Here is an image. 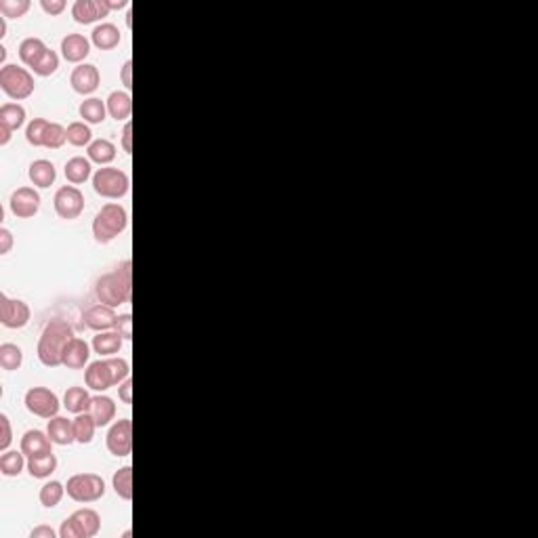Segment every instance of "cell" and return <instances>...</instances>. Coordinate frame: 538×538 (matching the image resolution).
I'll use <instances>...</instances> for the list:
<instances>
[{"label": "cell", "mask_w": 538, "mask_h": 538, "mask_svg": "<svg viewBox=\"0 0 538 538\" xmlns=\"http://www.w3.org/2000/svg\"><path fill=\"white\" fill-rule=\"evenodd\" d=\"M133 263L126 259L95 282V297L108 308H120L131 301L133 295Z\"/></svg>", "instance_id": "1"}, {"label": "cell", "mask_w": 538, "mask_h": 538, "mask_svg": "<svg viewBox=\"0 0 538 538\" xmlns=\"http://www.w3.org/2000/svg\"><path fill=\"white\" fill-rule=\"evenodd\" d=\"M76 337L74 328L68 320L55 318L49 320L46 326L42 328V335L39 339V347H36V355H39L40 364L46 368H57L61 366V353L64 347L68 345V341Z\"/></svg>", "instance_id": "2"}, {"label": "cell", "mask_w": 538, "mask_h": 538, "mask_svg": "<svg viewBox=\"0 0 538 538\" xmlns=\"http://www.w3.org/2000/svg\"><path fill=\"white\" fill-rule=\"evenodd\" d=\"M128 228V213L122 204L108 202L93 219V238L99 244H110Z\"/></svg>", "instance_id": "3"}, {"label": "cell", "mask_w": 538, "mask_h": 538, "mask_svg": "<svg viewBox=\"0 0 538 538\" xmlns=\"http://www.w3.org/2000/svg\"><path fill=\"white\" fill-rule=\"evenodd\" d=\"M0 88L13 101H24L34 95L36 82L28 68H19L13 64L2 66L0 70Z\"/></svg>", "instance_id": "4"}, {"label": "cell", "mask_w": 538, "mask_h": 538, "mask_svg": "<svg viewBox=\"0 0 538 538\" xmlns=\"http://www.w3.org/2000/svg\"><path fill=\"white\" fill-rule=\"evenodd\" d=\"M93 190L101 198L120 200L131 190V179L122 168L116 166H101L93 173Z\"/></svg>", "instance_id": "5"}, {"label": "cell", "mask_w": 538, "mask_h": 538, "mask_svg": "<svg viewBox=\"0 0 538 538\" xmlns=\"http://www.w3.org/2000/svg\"><path fill=\"white\" fill-rule=\"evenodd\" d=\"M68 497L76 502H97L106 497V482L97 473H76L66 484Z\"/></svg>", "instance_id": "6"}, {"label": "cell", "mask_w": 538, "mask_h": 538, "mask_svg": "<svg viewBox=\"0 0 538 538\" xmlns=\"http://www.w3.org/2000/svg\"><path fill=\"white\" fill-rule=\"evenodd\" d=\"M24 404L28 408V412H32L34 417H40V419H53L59 415V408L64 406L57 397L55 391L46 389V387H32L26 391V397H24Z\"/></svg>", "instance_id": "7"}, {"label": "cell", "mask_w": 538, "mask_h": 538, "mask_svg": "<svg viewBox=\"0 0 538 538\" xmlns=\"http://www.w3.org/2000/svg\"><path fill=\"white\" fill-rule=\"evenodd\" d=\"M53 206L59 219L74 221L84 213V193L76 186H61L53 196Z\"/></svg>", "instance_id": "8"}, {"label": "cell", "mask_w": 538, "mask_h": 538, "mask_svg": "<svg viewBox=\"0 0 538 538\" xmlns=\"http://www.w3.org/2000/svg\"><path fill=\"white\" fill-rule=\"evenodd\" d=\"M32 311L30 305L21 299H11L9 295H0V324L11 330H19L30 324Z\"/></svg>", "instance_id": "9"}, {"label": "cell", "mask_w": 538, "mask_h": 538, "mask_svg": "<svg viewBox=\"0 0 538 538\" xmlns=\"http://www.w3.org/2000/svg\"><path fill=\"white\" fill-rule=\"evenodd\" d=\"M106 446H108V452L116 459H124L133 452V423H131V419H120L108 429Z\"/></svg>", "instance_id": "10"}, {"label": "cell", "mask_w": 538, "mask_h": 538, "mask_svg": "<svg viewBox=\"0 0 538 538\" xmlns=\"http://www.w3.org/2000/svg\"><path fill=\"white\" fill-rule=\"evenodd\" d=\"M40 193L36 188H17L15 192L11 193V200H9V208L11 213L17 217V219H32L36 217L40 210Z\"/></svg>", "instance_id": "11"}, {"label": "cell", "mask_w": 538, "mask_h": 538, "mask_svg": "<svg viewBox=\"0 0 538 538\" xmlns=\"http://www.w3.org/2000/svg\"><path fill=\"white\" fill-rule=\"evenodd\" d=\"M110 15L108 0H76L72 4V17L80 26H91Z\"/></svg>", "instance_id": "12"}, {"label": "cell", "mask_w": 538, "mask_h": 538, "mask_svg": "<svg viewBox=\"0 0 538 538\" xmlns=\"http://www.w3.org/2000/svg\"><path fill=\"white\" fill-rule=\"evenodd\" d=\"M84 383L91 391L95 393H106L110 387H114V375H112V368H110V362L108 357L106 360H97V362H91L84 370Z\"/></svg>", "instance_id": "13"}, {"label": "cell", "mask_w": 538, "mask_h": 538, "mask_svg": "<svg viewBox=\"0 0 538 538\" xmlns=\"http://www.w3.org/2000/svg\"><path fill=\"white\" fill-rule=\"evenodd\" d=\"M70 84L78 95H93L101 84L99 68L93 64H80L70 74Z\"/></svg>", "instance_id": "14"}, {"label": "cell", "mask_w": 538, "mask_h": 538, "mask_svg": "<svg viewBox=\"0 0 538 538\" xmlns=\"http://www.w3.org/2000/svg\"><path fill=\"white\" fill-rule=\"evenodd\" d=\"M116 320H118V313H116L114 308H108L103 303H97L93 308H88L82 315V322L88 330H95V333H106V330H114Z\"/></svg>", "instance_id": "15"}, {"label": "cell", "mask_w": 538, "mask_h": 538, "mask_svg": "<svg viewBox=\"0 0 538 538\" xmlns=\"http://www.w3.org/2000/svg\"><path fill=\"white\" fill-rule=\"evenodd\" d=\"M19 450L28 457V459H36V457H44L53 452V442L49 437L46 431L40 429H30L21 435L19 442Z\"/></svg>", "instance_id": "16"}, {"label": "cell", "mask_w": 538, "mask_h": 538, "mask_svg": "<svg viewBox=\"0 0 538 538\" xmlns=\"http://www.w3.org/2000/svg\"><path fill=\"white\" fill-rule=\"evenodd\" d=\"M88 360H91V345L80 337H72L68 341V345L64 347L61 366H66L70 370H80V368L88 366Z\"/></svg>", "instance_id": "17"}, {"label": "cell", "mask_w": 538, "mask_h": 538, "mask_svg": "<svg viewBox=\"0 0 538 538\" xmlns=\"http://www.w3.org/2000/svg\"><path fill=\"white\" fill-rule=\"evenodd\" d=\"M91 53V40L82 34H68L61 40V55L68 64H84Z\"/></svg>", "instance_id": "18"}, {"label": "cell", "mask_w": 538, "mask_h": 538, "mask_svg": "<svg viewBox=\"0 0 538 538\" xmlns=\"http://www.w3.org/2000/svg\"><path fill=\"white\" fill-rule=\"evenodd\" d=\"M46 433L51 437V442L55 446H72L76 444V437H74V423L66 417H53L49 419V425H46Z\"/></svg>", "instance_id": "19"}, {"label": "cell", "mask_w": 538, "mask_h": 538, "mask_svg": "<svg viewBox=\"0 0 538 538\" xmlns=\"http://www.w3.org/2000/svg\"><path fill=\"white\" fill-rule=\"evenodd\" d=\"M28 177H30V181H32L34 188L46 190V188H51V186L55 183V179H57V168H55V164H53L51 160L40 158V160H34V162L30 164Z\"/></svg>", "instance_id": "20"}, {"label": "cell", "mask_w": 538, "mask_h": 538, "mask_svg": "<svg viewBox=\"0 0 538 538\" xmlns=\"http://www.w3.org/2000/svg\"><path fill=\"white\" fill-rule=\"evenodd\" d=\"M91 417L95 419L97 427H108L116 419V402L110 395L97 393L91 400V408H88Z\"/></svg>", "instance_id": "21"}, {"label": "cell", "mask_w": 538, "mask_h": 538, "mask_svg": "<svg viewBox=\"0 0 538 538\" xmlns=\"http://www.w3.org/2000/svg\"><path fill=\"white\" fill-rule=\"evenodd\" d=\"M124 345V339L116 333V330H106V333H97L93 337V351L99 357H114L120 353V349Z\"/></svg>", "instance_id": "22"}, {"label": "cell", "mask_w": 538, "mask_h": 538, "mask_svg": "<svg viewBox=\"0 0 538 538\" xmlns=\"http://www.w3.org/2000/svg\"><path fill=\"white\" fill-rule=\"evenodd\" d=\"M66 179L72 183V186H82L86 183L91 177H93V162L84 156H74L66 162Z\"/></svg>", "instance_id": "23"}, {"label": "cell", "mask_w": 538, "mask_h": 538, "mask_svg": "<svg viewBox=\"0 0 538 538\" xmlns=\"http://www.w3.org/2000/svg\"><path fill=\"white\" fill-rule=\"evenodd\" d=\"M106 106H108V114L112 116L114 120L128 122L131 112H133V97L128 95V91H114L106 99Z\"/></svg>", "instance_id": "24"}, {"label": "cell", "mask_w": 538, "mask_h": 538, "mask_svg": "<svg viewBox=\"0 0 538 538\" xmlns=\"http://www.w3.org/2000/svg\"><path fill=\"white\" fill-rule=\"evenodd\" d=\"M91 400H93V395L88 393V387H70L64 395V408L76 417L82 412H88Z\"/></svg>", "instance_id": "25"}, {"label": "cell", "mask_w": 538, "mask_h": 538, "mask_svg": "<svg viewBox=\"0 0 538 538\" xmlns=\"http://www.w3.org/2000/svg\"><path fill=\"white\" fill-rule=\"evenodd\" d=\"M46 44H44V40L36 39V36H28V39H24L19 42V59H21V64L24 66H28L30 70H34V66L40 61V57L46 53Z\"/></svg>", "instance_id": "26"}, {"label": "cell", "mask_w": 538, "mask_h": 538, "mask_svg": "<svg viewBox=\"0 0 538 538\" xmlns=\"http://www.w3.org/2000/svg\"><path fill=\"white\" fill-rule=\"evenodd\" d=\"M120 40H122V34L114 24H99V26H95V30L91 34V42L99 51H112L120 44Z\"/></svg>", "instance_id": "27"}, {"label": "cell", "mask_w": 538, "mask_h": 538, "mask_svg": "<svg viewBox=\"0 0 538 538\" xmlns=\"http://www.w3.org/2000/svg\"><path fill=\"white\" fill-rule=\"evenodd\" d=\"M78 114L86 124H101L108 116V106L99 97H88L78 106Z\"/></svg>", "instance_id": "28"}, {"label": "cell", "mask_w": 538, "mask_h": 538, "mask_svg": "<svg viewBox=\"0 0 538 538\" xmlns=\"http://www.w3.org/2000/svg\"><path fill=\"white\" fill-rule=\"evenodd\" d=\"M116 146L108 139H95L88 148H86V158L99 166H110V162H114L116 158Z\"/></svg>", "instance_id": "29"}, {"label": "cell", "mask_w": 538, "mask_h": 538, "mask_svg": "<svg viewBox=\"0 0 538 538\" xmlns=\"http://www.w3.org/2000/svg\"><path fill=\"white\" fill-rule=\"evenodd\" d=\"M28 457L21 450H4L0 457V473L4 477H17L24 469H28Z\"/></svg>", "instance_id": "30"}, {"label": "cell", "mask_w": 538, "mask_h": 538, "mask_svg": "<svg viewBox=\"0 0 538 538\" xmlns=\"http://www.w3.org/2000/svg\"><path fill=\"white\" fill-rule=\"evenodd\" d=\"M0 124L9 126L11 131H19L26 124V108L21 103H4L0 108Z\"/></svg>", "instance_id": "31"}, {"label": "cell", "mask_w": 538, "mask_h": 538, "mask_svg": "<svg viewBox=\"0 0 538 538\" xmlns=\"http://www.w3.org/2000/svg\"><path fill=\"white\" fill-rule=\"evenodd\" d=\"M112 488L122 500H133V467H120L112 477Z\"/></svg>", "instance_id": "32"}, {"label": "cell", "mask_w": 538, "mask_h": 538, "mask_svg": "<svg viewBox=\"0 0 538 538\" xmlns=\"http://www.w3.org/2000/svg\"><path fill=\"white\" fill-rule=\"evenodd\" d=\"M74 423V437H76V444H91L93 437H95V431H97V423L95 419L91 417V412H82V415H76V419L72 421Z\"/></svg>", "instance_id": "33"}, {"label": "cell", "mask_w": 538, "mask_h": 538, "mask_svg": "<svg viewBox=\"0 0 538 538\" xmlns=\"http://www.w3.org/2000/svg\"><path fill=\"white\" fill-rule=\"evenodd\" d=\"M68 492H66V484H61V482H57V479H51V482H46L42 488H40V504L44 507V509H53V507H57L64 497H66Z\"/></svg>", "instance_id": "34"}, {"label": "cell", "mask_w": 538, "mask_h": 538, "mask_svg": "<svg viewBox=\"0 0 538 538\" xmlns=\"http://www.w3.org/2000/svg\"><path fill=\"white\" fill-rule=\"evenodd\" d=\"M57 469V457L44 455V457H36V459H28V471L34 479H46L55 473Z\"/></svg>", "instance_id": "35"}, {"label": "cell", "mask_w": 538, "mask_h": 538, "mask_svg": "<svg viewBox=\"0 0 538 538\" xmlns=\"http://www.w3.org/2000/svg\"><path fill=\"white\" fill-rule=\"evenodd\" d=\"M93 131H91V124L82 122V120H76V122H70L68 124V143L74 146V148H88L93 143Z\"/></svg>", "instance_id": "36"}, {"label": "cell", "mask_w": 538, "mask_h": 538, "mask_svg": "<svg viewBox=\"0 0 538 538\" xmlns=\"http://www.w3.org/2000/svg\"><path fill=\"white\" fill-rule=\"evenodd\" d=\"M24 364V351L15 343H2L0 345V368L2 370H19Z\"/></svg>", "instance_id": "37"}, {"label": "cell", "mask_w": 538, "mask_h": 538, "mask_svg": "<svg viewBox=\"0 0 538 538\" xmlns=\"http://www.w3.org/2000/svg\"><path fill=\"white\" fill-rule=\"evenodd\" d=\"M72 515L76 517L78 522H80V526L84 528L86 538H93L99 534V530H101V517H99V513H97L95 509L84 507V509H78V511H74Z\"/></svg>", "instance_id": "38"}, {"label": "cell", "mask_w": 538, "mask_h": 538, "mask_svg": "<svg viewBox=\"0 0 538 538\" xmlns=\"http://www.w3.org/2000/svg\"><path fill=\"white\" fill-rule=\"evenodd\" d=\"M68 141V128L59 122H49L46 133H44V148L49 150H59Z\"/></svg>", "instance_id": "39"}, {"label": "cell", "mask_w": 538, "mask_h": 538, "mask_svg": "<svg viewBox=\"0 0 538 538\" xmlns=\"http://www.w3.org/2000/svg\"><path fill=\"white\" fill-rule=\"evenodd\" d=\"M57 70H59V55L53 49H46V53L40 57V61L34 66L32 72L40 78H49L53 76Z\"/></svg>", "instance_id": "40"}, {"label": "cell", "mask_w": 538, "mask_h": 538, "mask_svg": "<svg viewBox=\"0 0 538 538\" xmlns=\"http://www.w3.org/2000/svg\"><path fill=\"white\" fill-rule=\"evenodd\" d=\"M30 0H0V13L4 19H19L30 11Z\"/></svg>", "instance_id": "41"}, {"label": "cell", "mask_w": 538, "mask_h": 538, "mask_svg": "<svg viewBox=\"0 0 538 538\" xmlns=\"http://www.w3.org/2000/svg\"><path fill=\"white\" fill-rule=\"evenodd\" d=\"M46 126H49V120L44 118H34L28 128H26V139L30 146L34 148H44V133H46Z\"/></svg>", "instance_id": "42"}, {"label": "cell", "mask_w": 538, "mask_h": 538, "mask_svg": "<svg viewBox=\"0 0 538 538\" xmlns=\"http://www.w3.org/2000/svg\"><path fill=\"white\" fill-rule=\"evenodd\" d=\"M108 362H110V368H112L116 385H120L122 381H126V379L131 377V364H128V360L114 355V357H108Z\"/></svg>", "instance_id": "43"}, {"label": "cell", "mask_w": 538, "mask_h": 538, "mask_svg": "<svg viewBox=\"0 0 538 538\" xmlns=\"http://www.w3.org/2000/svg\"><path fill=\"white\" fill-rule=\"evenodd\" d=\"M59 538H86V532L84 528L80 526L74 515H70L66 522H61V528H59Z\"/></svg>", "instance_id": "44"}, {"label": "cell", "mask_w": 538, "mask_h": 538, "mask_svg": "<svg viewBox=\"0 0 538 538\" xmlns=\"http://www.w3.org/2000/svg\"><path fill=\"white\" fill-rule=\"evenodd\" d=\"M114 330L124 339V341H131V339H133V315H131V313L118 315Z\"/></svg>", "instance_id": "45"}, {"label": "cell", "mask_w": 538, "mask_h": 538, "mask_svg": "<svg viewBox=\"0 0 538 538\" xmlns=\"http://www.w3.org/2000/svg\"><path fill=\"white\" fill-rule=\"evenodd\" d=\"M11 442H13V429H11V421H9V417L2 412V415H0V450H2V452H4V450H9Z\"/></svg>", "instance_id": "46"}, {"label": "cell", "mask_w": 538, "mask_h": 538, "mask_svg": "<svg viewBox=\"0 0 538 538\" xmlns=\"http://www.w3.org/2000/svg\"><path fill=\"white\" fill-rule=\"evenodd\" d=\"M40 6L46 15L55 17V15H61L66 11V0H40Z\"/></svg>", "instance_id": "47"}, {"label": "cell", "mask_w": 538, "mask_h": 538, "mask_svg": "<svg viewBox=\"0 0 538 538\" xmlns=\"http://www.w3.org/2000/svg\"><path fill=\"white\" fill-rule=\"evenodd\" d=\"M13 248V233L9 228H0V255H9Z\"/></svg>", "instance_id": "48"}, {"label": "cell", "mask_w": 538, "mask_h": 538, "mask_svg": "<svg viewBox=\"0 0 538 538\" xmlns=\"http://www.w3.org/2000/svg\"><path fill=\"white\" fill-rule=\"evenodd\" d=\"M122 150L126 154H133V122L131 120L124 124V131H122Z\"/></svg>", "instance_id": "49"}, {"label": "cell", "mask_w": 538, "mask_h": 538, "mask_svg": "<svg viewBox=\"0 0 538 538\" xmlns=\"http://www.w3.org/2000/svg\"><path fill=\"white\" fill-rule=\"evenodd\" d=\"M118 397H120L124 404H131V402H133V381H131V377L118 385Z\"/></svg>", "instance_id": "50"}, {"label": "cell", "mask_w": 538, "mask_h": 538, "mask_svg": "<svg viewBox=\"0 0 538 538\" xmlns=\"http://www.w3.org/2000/svg\"><path fill=\"white\" fill-rule=\"evenodd\" d=\"M131 72H133V61L128 59L124 66H122V72H120V80L126 88H133V78H131Z\"/></svg>", "instance_id": "51"}, {"label": "cell", "mask_w": 538, "mask_h": 538, "mask_svg": "<svg viewBox=\"0 0 538 538\" xmlns=\"http://www.w3.org/2000/svg\"><path fill=\"white\" fill-rule=\"evenodd\" d=\"M32 538H55L57 537V532L51 528V526H39V528H34L32 530Z\"/></svg>", "instance_id": "52"}, {"label": "cell", "mask_w": 538, "mask_h": 538, "mask_svg": "<svg viewBox=\"0 0 538 538\" xmlns=\"http://www.w3.org/2000/svg\"><path fill=\"white\" fill-rule=\"evenodd\" d=\"M13 133H15V131H11L9 126L0 124V146H2V148H4V146H9V141H11Z\"/></svg>", "instance_id": "53"}, {"label": "cell", "mask_w": 538, "mask_h": 538, "mask_svg": "<svg viewBox=\"0 0 538 538\" xmlns=\"http://www.w3.org/2000/svg\"><path fill=\"white\" fill-rule=\"evenodd\" d=\"M108 6H110V11H120V9H128L131 2L128 0H108Z\"/></svg>", "instance_id": "54"}, {"label": "cell", "mask_w": 538, "mask_h": 538, "mask_svg": "<svg viewBox=\"0 0 538 538\" xmlns=\"http://www.w3.org/2000/svg\"><path fill=\"white\" fill-rule=\"evenodd\" d=\"M4 36H6V19L0 17V39H4Z\"/></svg>", "instance_id": "55"}, {"label": "cell", "mask_w": 538, "mask_h": 538, "mask_svg": "<svg viewBox=\"0 0 538 538\" xmlns=\"http://www.w3.org/2000/svg\"><path fill=\"white\" fill-rule=\"evenodd\" d=\"M4 59H6V49H4V46H0V64H2V66H6V64H4Z\"/></svg>", "instance_id": "56"}]
</instances>
